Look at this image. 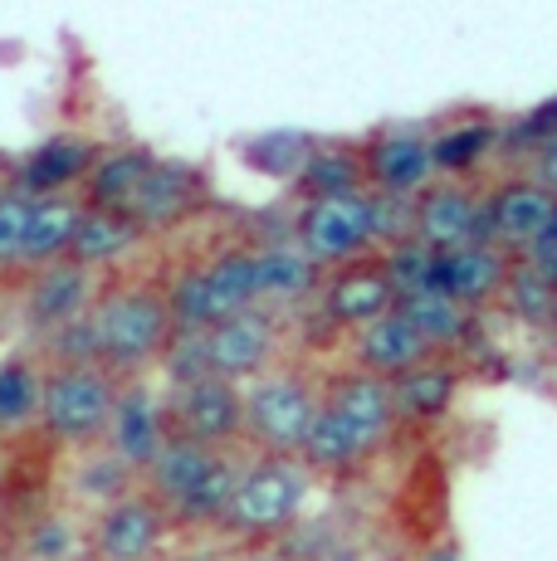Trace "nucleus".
Instances as JSON below:
<instances>
[{"instance_id":"nucleus-40","label":"nucleus","mask_w":557,"mask_h":561,"mask_svg":"<svg viewBox=\"0 0 557 561\" xmlns=\"http://www.w3.org/2000/svg\"><path fill=\"white\" fill-rule=\"evenodd\" d=\"M382 268H387V278H391V288H396V298H406V294H421V288H431V268H435V250H425L421 240H401V244H391V250H382Z\"/></svg>"},{"instance_id":"nucleus-47","label":"nucleus","mask_w":557,"mask_h":561,"mask_svg":"<svg viewBox=\"0 0 557 561\" xmlns=\"http://www.w3.org/2000/svg\"><path fill=\"white\" fill-rule=\"evenodd\" d=\"M538 250H557V215H553V225H548V230L538 234V244H533L528 254H538Z\"/></svg>"},{"instance_id":"nucleus-5","label":"nucleus","mask_w":557,"mask_h":561,"mask_svg":"<svg viewBox=\"0 0 557 561\" xmlns=\"http://www.w3.org/2000/svg\"><path fill=\"white\" fill-rule=\"evenodd\" d=\"M294 244L314 259L318 268H342L377 254V230H372V191L333 201H298L294 210Z\"/></svg>"},{"instance_id":"nucleus-31","label":"nucleus","mask_w":557,"mask_h":561,"mask_svg":"<svg viewBox=\"0 0 557 561\" xmlns=\"http://www.w3.org/2000/svg\"><path fill=\"white\" fill-rule=\"evenodd\" d=\"M254 264H260V304H304V298H318V264L294 240L260 244Z\"/></svg>"},{"instance_id":"nucleus-29","label":"nucleus","mask_w":557,"mask_h":561,"mask_svg":"<svg viewBox=\"0 0 557 561\" xmlns=\"http://www.w3.org/2000/svg\"><path fill=\"white\" fill-rule=\"evenodd\" d=\"M143 240H147V234L137 230L123 210H89V205H83V220H79V230H73L69 259L99 274V268L123 264V259L133 254Z\"/></svg>"},{"instance_id":"nucleus-19","label":"nucleus","mask_w":557,"mask_h":561,"mask_svg":"<svg viewBox=\"0 0 557 561\" xmlns=\"http://www.w3.org/2000/svg\"><path fill=\"white\" fill-rule=\"evenodd\" d=\"M323 405L338 410L348 425H357L367 439H377V445H387V435L396 430V405H391V381H382V376L362 371V366H348V371H333L328 376L323 391Z\"/></svg>"},{"instance_id":"nucleus-28","label":"nucleus","mask_w":557,"mask_h":561,"mask_svg":"<svg viewBox=\"0 0 557 561\" xmlns=\"http://www.w3.org/2000/svg\"><path fill=\"white\" fill-rule=\"evenodd\" d=\"M39 396H45V366L25 352L0 357V445L39 430Z\"/></svg>"},{"instance_id":"nucleus-25","label":"nucleus","mask_w":557,"mask_h":561,"mask_svg":"<svg viewBox=\"0 0 557 561\" xmlns=\"http://www.w3.org/2000/svg\"><path fill=\"white\" fill-rule=\"evenodd\" d=\"M298 201H333V196H362L367 191V167H362L357 142H318L308 152L304 171L294 176Z\"/></svg>"},{"instance_id":"nucleus-12","label":"nucleus","mask_w":557,"mask_h":561,"mask_svg":"<svg viewBox=\"0 0 557 561\" xmlns=\"http://www.w3.org/2000/svg\"><path fill=\"white\" fill-rule=\"evenodd\" d=\"M201 205H206V171L191 167V161H177V157H157L123 215L143 234H167V230H177V225H186Z\"/></svg>"},{"instance_id":"nucleus-22","label":"nucleus","mask_w":557,"mask_h":561,"mask_svg":"<svg viewBox=\"0 0 557 561\" xmlns=\"http://www.w3.org/2000/svg\"><path fill=\"white\" fill-rule=\"evenodd\" d=\"M216 459H220V449L196 445V439H186V435H167V445L157 449V459L147 463L137 483H143V493H152V499L167 508V517H171V508L196 489L201 473H206Z\"/></svg>"},{"instance_id":"nucleus-17","label":"nucleus","mask_w":557,"mask_h":561,"mask_svg":"<svg viewBox=\"0 0 557 561\" xmlns=\"http://www.w3.org/2000/svg\"><path fill=\"white\" fill-rule=\"evenodd\" d=\"M509 268H513V254H503L499 244H459V250L435 254L431 288L445 294L450 304H459L465 312H479L503 294Z\"/></svg>"},{"instance_id":"nucleus-48","label":"nucleus","mask_w":557,"mask_h":561,"mask_svg":"<svg viewBox=\"0 0 557 561\" xmlns=\"http://www.w3.org/2000/svg\"><path fill=\"white\" fill-rule=\"evenodd\" d=\"M421 561H465V557H459V552H455V547H450V542H441V547H431V552H425Z\"/></svg>"},{"instance_id":"nucleus-14","label":"nucleus","mask_w":557,"mask_h":561,"mask_svg":"<svg viewBox=\"0 0 557 561\" xmlns=\"http://www.w3.org/2000/svg\"><path fill=\"white\" fill-rule=\"evenodd\" d=\"M416 240L425 250H459V244H485V191L469 181H435L416 196Z\"/></svg>"},{"instance_id":"nucleus-20","label":"nucleus","mask_w":557,"mask_h":561,"mask_svg":"<svg viewBox=\"0 0 557 561\" xmlns=\"http://www.w3.org/2000/svg\"><path fill=\"white\" fill-rule=\"evenodd\" d=\"M425 357H435V352L425 347L421 332L406 322L401 308L382 312L377 322H367V328L352 332V362H357L362 371L382 376V381H391V376L411 371V366L425 362Z\"/></svg>"},{"instance_id":"nucleus-42","label":"nucleus","mask_w":557,"mask_h":561,"mask_svg":"<svg viewBox=\"0 0 557 561\" xmlns=\"http://www.w3.org/2000/svg\"><path fill=\"white\" fill-rule=\"evenodd\" d=\"M30 210H35V201L5 181V186H0V268H15L20 240H25V225H30Z\"/></svg>"},{"instance_id":"nucleus-49","label":"nucleus","mask_w":557,"mask_h":561,"mask_svg":"<svg viewBox=\"0 0 557 561\" xmlns=\"http://www.w3.org/2000/svg\"><path fill=\"white\" fill-rule=\"evenodd\" d=\"M171 561H220L216 552H181V557H171Z\"/></svg>"},{"instance_id":"nucleus-7","label":"nucleus","mask_w":557,"mask_h":561,"mask_svg":"<svg viewBox=\"0 0 557 561\" xmlns=\"http://www.w3.org/2000/svg\"><path fill=\"white\" fill-rule=\"evenodd\" d=\"M167 425L171 435H186L196 445L230 449L245 439V396L235 381L220 376H201L186 386H167Z\"/></svg>"},{"instance_id":"nucleus-26","label":"nucleus","mask_w":557,"mask_h":561,"mask_svg":"<svg viewBox=\"0 0 557 561\" xmlns=\"http://www.w3.org/2000/svg\"><path fill=\"white\" fill-rule=\"evenodd\" d=\"M152 161L157 157L147 152V147H113V152H99L93 171L79 186V201L89 205V210H127L137 186H143L147 171H152Z\"/></svg>"},{"instance_id":"nucleus-1","label":"nucleus","mask_w":557,"mask_h":561,"mask_svg":"<svg viewBox=\"0 0 557 561\" xmlns=\"http://www.w3.org/2000/svg\"><path fill=\"white\" fill-rule=\"evenodd\" d=\"M93 328H99L103 366L113 376H127V381L162 362V352L177 337L167 288H157V284H117L109 294H99Z\"/></svg>"},{"instance_id":"nucleus-39","label":"nucleus","mask_w":557,"mask_h":561,"mask_svg":"<svg viewBox=\"0 0 557 561\" xmlns=\"http://www.w3.org/2000/svg\"><path fill=\"white\" fill-rule=\"evenodd\" d=\"M39 352H45L49 366H103V347H99V328H93V312L69 328L39 337Z\"/></svg>"},{"instance_id":"nucleus-3","label":"nucleus","mask_w":557,"mask_h":561,"mask_svg":"<svg viewBox=\"0 0 557 561\" xmlns=\"http://www.w3.org/2000/svg\"><path fill=\"white\" fill-rule=\"evenodd\" d=\"M117 401V376L109 366H45L39 430L59 449H99Z\"/></svg>"},{"instance_id":"nucleus-33","label":"nucleus","mask_w":557,"mask_h":561,"mask_svg":"<svg viewBox=\"0 0 557 561\" xmlns=\"http://www.w3.org/2000/svg\"><path fill=\"white\" fill-rule=\"evenodd\" d=\"M206 284L216 288L225 312L260 308V264H254V244H220L216 254L201 264Z\"/></svg>"},{"instance_id":"nucleus-41","label":"nucleus","mask_w":557,"mask_h":561,"mask_svg":"<svg viewBox=\"0 0 557 561\" xmlns=\"http://www.w3.org/2000/svg\"><path fill=\"white\" fill-rule=\"evenodd\" d=\"M162 376L167 386H186V381H201L211 376V357H206V332H177L171 347L162 352Z\"/></svg>"},{"instance_id":"nucleus-50","label":"nucleus","mask_w":557,"mask_h":561,"mask_svg":"<svg viewBox=\"0 0 557 561\" xmlns=\"http://www.w3.org/2000/svg\"><path fill=\"white\" fill-rule=\"evenodd\" d=\"M318 561H362L357 552H328V557H318Z\"/></svg>"},{"instance_id":"nucleus-18","label":"nucleus","mask_w":557,"mask_h":561,"mask_svg":"<svg viewBox=\"0 0 557 561\" xmlns=\"http://www.w3.org/2000/svg\"><path fill=\"white\" fill-rule=\"evenodd\" d=\"M459 386H465V366L455 357H425L411 371L391 376V405L396 425L406 430H435L455 410Z\"/></svg>"},{"instance_id":"nucleus-11","label":"nucleus","mask_w":557,"mask_h":561,"mask_svg":"<svg viewBox=\"0 0 557 561\" xmlns=\"http://www.w3.org/2000/svg\"><path fill=\"white\" fill-rule=\"evenodd\" d=\"M171 425H167V396L157 386H147L143 376L117 386V401H113V420H109V435H103V449L117 455L127 469L143 479V469L157 459V449L167 445Z\"/></svg>"},{"instance_id":"nucleus-46","label":"nucleus","mask_w":557,"mask_h":561,"mask_svg":"<svg viewBox=\"0 0 557 561\" xmlns=\"http://www.w3.org/2000/svg\"><path fill=\"white\" fill-rule=\"evenodd\" d=\"M235 561H298V557L284 552V547H250V552H240Z\"/></svg>"},{"instance_id":"nucleus-9","label":"nucleus","mask_w":557,"mask_h":561,"mask_svg":"<svg viewBox=\"0 0 557 561\" xmlns=\"http://www.w3.org/2000/svg\"><path fill=\"white\" fill-rule=\"evenodd\" d=\"M99 294H103V284L93 268L73 264V259H59V264H45L30 274L25 294H20V318H25V328L35 332V337H49V332L89 318Z\"/></svg>"},{"instance_id":"nucleus-36","label":"nucleus","mask_w":557,"mask_h":561,"mask_svg":"<svg viewBox=\"0 0 557 561\" xmlns=\"http://www.w3.org/2000/svg\"><path fill=\"white\" fill-rule=\"evenodd\" d=\"M314 147L318 142L304 133H270V137H250V142H245V161H250L254 171H264L270 181H288V186H294V176L304 171Z\"/></svg>"},{"instance_id":"nucleus-37","label":"nucleus","mask_w":557,"mask_h":561,"mask_svg":"<svg viewBox=\"0 0 557 561\" xmlns=\"http://www.w3.org/2000/svg\"><path fill=\"white\" fill-rule=\"evenodd\" d=\"M83 547L79 527H73V517L64 513H39L35 523L25 527V542H20V552L25 561H73Z\"/></svg>"},{"instance_id":"nucleus-34","label":"nucleus","mask_w":557,"mask_h":561,"mask_svg":"<svg viewBox=\"0 0 557 561\" xmlns=\"http://www.w3.org/2000/svg\"><path fill=\"white\" fill-rule=\"evenodd\" d=\"M499 298H503V308H509V318L523 322V328L548 332L557 322V288L528 264V259H513V268H509V278H503V294Z\"/></svg>"},{"instance_id":"nucleus-45","label":"nucleus","mask_w":557,"mask_h":561,"mask_svg":"<svg viewBox=\"0 0 557 561\" xmlns=\"http://www.w3.org/2000/svg\"><path fill=\"white\" fill-rule=\"evenodd\" d=\"M523 259H528V264L538 268V274H543V278H548V284L557 288V250H538V254H523Z\"/></svg>"},{"instance_id":"nucleus-32","label":"nucleus","mask_w":557,"mask_h":561,"mask_svg":"<svg viewBox=\"0 0 557 561\" xmlns=\"http://www.w3.org/2000/svg\"><path fill=\"white\" fill-rule=\"evenodd\" d=\"M143 483H137V473L127 469L117 455H109V449H83V459L73 463V473H69V493H73V503H89V508H109V503L117 499H127V493H137Z\"/></svg>"},{"instance_id":"nucleus-13","label":"nucleus","mask_w":557,"mask_h":561,"mask_svg":"<svg viewBox=\"0 0 557 561\" xmlns=\"http://www.w3.org/2000/svg\"><path fill=\"white\" fill-rule=\"evenodd\" d=\"M553 215L557 201L543 186H533L528 176L499 181L495 191H485V244H499L503 254L523 259L553 225Z\"/></svg>"},{"instance_id":"nucleus-15","label":"nucleus","mask_w":557,"mask_h":561,"mask_svg":"<svg viewBox=\"0 0 557 561\" xmlns=\"http://www.w3.org/2000/svg\"><path fill=\"white\" fill-rule=\"evenodd\" d=\"M99 161V142L89 133H49L45 142H35L25 157L15 161L10 186L25 191L30 201L45 196H69L73 186H83V176Z\"/></svg>"},{"instance_id":"nucleus-52","label":"nucleus","mask_w":557,"mask_h":561,"mask_svg":"<svg viewBox=\"0 0 557 561\" xmlns=\"http://www.w3.org/2000/svg\"><path fill=\"white\" fill-rule=\"evenodd\" d=\"M553 328H557V322H553Z\"/></svg>"},{"instance_id":"nucleus-4","label":"nucleus","mask_w":557,"mask_h":561,"mask_svg":"<svg viewBox=\"0 0 557 561\" xmlns=\"http://www.w3.org/2000/svg\"><path fill=\"white\" fill-rule=\"evenodd\" d=\"M245 396V439H250L260 455H284V459H298L308 439V425H314L318 405V386L308 381L304 371H264L254 381L240 386Z\"/></svg>"},{"instance_id":"nucleus-2","label":"nucleus","mask_w":557,"mask_h":561,"mask_svg":"<svg viewBox=\"0 0 557 561\" xmlns=\"http://www.w3.org/2000/svg\"><path fill=\"white\" fill-rule=\"evenodd\" d=\"M314 493V473L298 459L284 455H260L254 463H245L240 489L230 499V513L220 517L216 533L230 542H250V547H270L274 537L294 533L298 513L308 508Z\"/></svg>"},{"instance_id":"nucleus-23","label":"nucleus","mask_w":557,"mask_h":561,"mask_svg":"<svg viewBox=\"0 0 557 561\" xmlns=\"http://www.w3.org/2000/svg\"><path fill=\"white\" fill-rule=\"evenodd\" d=\"M79 220H83V201L79 196H45V201H35L30 225H25V240H20L15 268H30V274H35V268L69 259V244H73Z\"/></svg>"},{"instance_id":"nucleus-27","label":"nucleus","mask_w":557,"mask_h":561,"mask_svg":"<svg viewBox=\"0 0 557 561\" xmlns=\"http://www.w3.org/2000/svg\"><path fill=\"white\" fill-rule=\"evenodd\" d=\"M396 308L406 312V322L421 332V342L435 352V357H455V352L469 347L475 312H465L459 304H450V298L435 294V288H421V294L396 298Z\"/></svg>"},{"instance_id":"nucleus-51","label":"nucleus","mask_w":557,"mask_h":561,"mask_svg":"<svg viewBox=\"0 0 557 561\" xmlns=\"http://www.w3.org/2000/svg\"><path fill=\"white\" fill-rule=\"evenodd\" d=\"M0 493H5V463H0Z\"/></svg>"},{"instance_id":"nucleus-44","label":"nucleus","mask_w":557,"mask_h":561,"mask_svg":"<svg viewBox=\"0 0 557 561\" xmlns=\"http://www.w3.org/2000/svg\"><path fill=\"white\" fill-rule=\"evenodd\" d=\"M523 171H528L533 186H543V191H548V196L557 201V133H553L548 142H543L528 161H523Z\"/></svg>"},{"instance_id":"nucleus-43","label":"nucleus","mask_w":557,"mask_h":561,"mask_svg":"<svg viewBox=\"0 0 557 561\" xmlns=\"http://www.w3.org/2000/svg\"><path fill=\"white\" fill-rule=\"evenodd\" d=\"M372 230H377V250L411 240L416 234V201H396V196H372Z\"/></svg>"},{"instance_id":"nucleus-8","label":"nucleus","mask_w":557,"mask_h":561,"mask_svg":"<svg viewBox=\"0 0 557 561\" xmlns=\"http://www.w3.org/2000/svg\"><path fill=\"white\" fill-rule=\"evenodd\" d=\"M278 342H284V322L274 318L270 308H240L230 318H220L216 328L206 332V357H211V376L220 381H254V376L274 371Z\"/></svg>"},{"instance_id":"nucleus-38","label":"nucleus","mask_w":557,"mask_h":561,"mask_svg":"<svg viewBox=\"0 0 557 561\" xmlns=\"http://www.w3.org/2000/svg\"><path fill=\"white\" fill-rule=\"evenodd\" d=\"M553 133H557V93H553V99H543V103H533L528 113H519L509 127H503V137H499V157H509V161H528L543 142H548Z\"/></svg>"},{"instance_id":"nucleus-35","label":"nucleus","mask_w":557,"mask_h":561,"mask_svg":"<svg viewBox=\"0 0 557 561\" xmlns=\"http://www.w3.org/2000/svg\"><path fill=\"white\" fill-rule=\"evenodd\" d=\"M167 308H171L177 332H211L220 318H230V312L220 308L216 288H211L206 274H201V264L181 268V274L167 284Z\"/></svg>"},{"instance_id":"nucleus-10","label":"nucleus","mask_w":557,"mask_h":561,"mask_svg":"<svg viewBox=\"0 0 557 561\" xmlns=\"http://www.w3.org/2000/svg\"><path fill=\"white\" fill-rule=\"evenodd\" d=\"M171 533L167 508L152 493H127V499L109 503L103 513H93L89 523V552L93 561H152L162 552Z\"/></svg>"},{"instance_id":"nucleus-21","label":"nucleus","mask_w":557,"mask_h":561,"mask_svg":"<svg viewBox=\"0 0 557 561\" xmlns=\"http://www.w3.org/2000/svg\"><path fill=\"white\" fill-rule=\"evenodd\" d=\"M377 439H367L357 425H348V420L338 415V410L318 405L314 425H308V439L304 449H298V463H304L308 473H323V479H338V473H352L362 469L372 455H377Z\"/></svg>"},{"instance_id":"nucleus-30","label":"nucleus","mask_w":557,"mask_h":561,"mask_svg":"<svg viewBox=\"0 0 557 561\" xmlns=\"http://www.w3.org/2000/svg\"><path fill=\"white\" fill-rule=\"evenodd\" d=\"M240 473H245V463L235 459L230 449H220V459L201 473L196 489L171 508V527H186V533H216L220 517L230 513L235 489H240Z\"/></svg>"},{"instance_id":"nucleus-16","label":"nucleus","mask_w":557,"mask_h":561,"mask_svg":"<svg viewBox=\"0 0 557 561\" xmlns=\"http://www.w3.org/2000/svg\"><path fill=\"white\" fill-rule=\"evenodd\" d=\"M318 308H323L328 328H348V332L367 328L382 312H391L396 288H391L387 268H382V259L372 254V259H357V264L333 268V278L318 288Z\"/></svg>"},{"instance_id":"nucleus-6","label":"nucleus","mask_w":557,"mask_h":561,"mask_svg":"<svg viewBox=\"0 0 557 561\" xmlns=\"http://www.w3.org/2000/svg\"><path fill=\"white\" fill-rule=\"evenodd\" d=\"M362 167H367L372 196L416 201L421 191L435 186V161H431V127L421 123H382L362 137Z\"/></svg>"},{"instance_id":"nucleus-24","label":"nucleus","mask_w":557,"mask_h":561,"mask_svg":"<svg viewBox=\"0 0 557 561\" xmlns=\"http://www.w3.org/2000/svg\"><path fill=\"white\" fill-rule=\"evenodd\" d=\"M499 137L503 127L495 117L485 113H469V117H455V123L435 127L431 133V161H435V176L455 181V176H469V171H479L489 157L499 152Z\"/></svg>"}]
</instances>
